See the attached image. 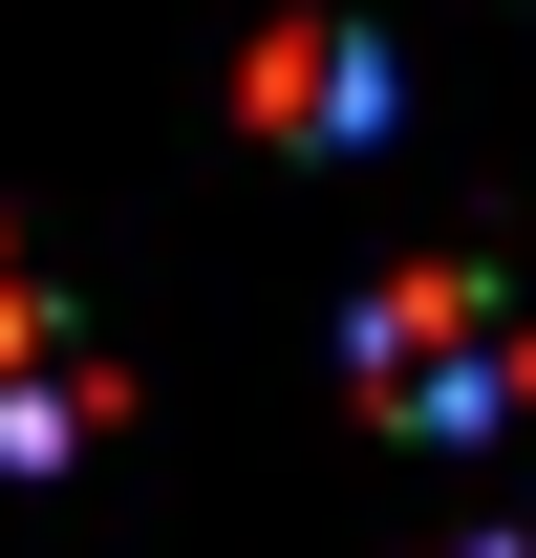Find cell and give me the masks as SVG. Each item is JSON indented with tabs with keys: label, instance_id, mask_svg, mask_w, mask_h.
I'll list each match as a JSON object with an SVG mask.
<instances>
[{
	"label": "cell",
	"instance_id": "6da1fadb",
	"mask_svg": "<svg viewBox=\"0 0 536 558\" xmlns=\"http://www.w3.org/2000/svg\"><path fill=\"white\" fill-rule=\"evenodd\" d=\"M343 365H365L387 429H494V409H515V301H494L472 258H407L387 301L343 323Z\"/></svg>",
	"mask_w": 536,
	"mask_h": 558
},
{
	"label": "cell",
	"instance_id": "7a4b0ae2",
	"mask_svg": "<svg viewBox=\"0 0 536 558\" xmlns=\"http://www.w3.org/2000/svg\"><path fill=\"white\" fill-rule=\"evenodd\" d=\"M258 108H279V130H365V108H387V86L343 65V44H279V65H258Z\"/></svg>",
	"mask_w": 536,
	"mask_h": 558
}]
</instances>
